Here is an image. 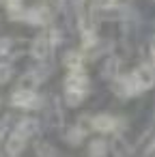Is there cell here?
<instances>
[{"label": "cell", "instance_id": "13", "mask_svg": "<svg viewBox=\"0 0 155 157\" xmlns=\"http://www.w3.org/2000/svg\"><path fill=\"white\" fill-rule=\"evenodd\" d=\"M116 73H118V58H108L103 67V78H116Z\"/></svg>", "mask_w": 155, "mask_h": 157}, {"label": "cell", "instance_id": "6", "mask_svg": "<svg viewBox=\"0 0 155 157\" xmlns=\"http://www.w3.org/2000/svg\"><path fill=\"white\" fill-rule=\"evenodd\" d=\"M91 125H93V129H95V131L110 133V131H114V129H116L118 121H116L114 116H110V114H97V116H93V118H91Z\"/></svg>", "mask_w": 155, "mask_h": 157}, {"label": "cell", "instance_id": "7", "mask_svg": "<svg viewBox=\"0 0 155 157\" xmlns=\"http://www.w3.org/2000/svg\"><path fill=\"white\" fill-rule=\"evenodd\" d=\"M26 140H28L26 136H22L20 131H13V133L7 138V153L13 155V157L20 155V153L24 151V146H26Z\"/></svg>", "mask_w": 155, "mask_h": 157}, {"label": "cell", "instance_id": "17", "mask_svg": "<svg viewBox=\"0 0 155 157\" xmlns=\"http://www.w3.org/2000/svg\"><path fill=\"white\" fill-rule=\"evenodd\" d=\"M151 58H153V67H155V45H153V50H151Z\"/></svg>", "mask_w": 155, "mask_h": 157}, {"label": "cell", "instance_id": "9", "mask_svg": "<svg viewBox=\"0 0 155 157\" xmlns=\"http://www.w3.org/2000/svg\"><path fill=\"white\" fill-rule=\"evenodd\" d=\"M65 67L71 69V71H80L82 69V54L80 52H67L65 58H63Z\"/></svg>", "mask_w": 155, "mask_h": 157}, {"label": "cell", "instance_id": "14", "mask_svg": "<svg viewBox=\"0 0 155 157\" xmlns=\"http://www.w3.org/2000/svg\"><path fill=\"white\" fill-rule=\"evenodd\" d=\"M13 78V67L9 63H0V84H7Z\"/></svg>", "mask_w": 155, "mask_h": 157}, {"label": "cell", "instance_id": "3", "mask_svg": "<svg viewBox=\"0 0 155 157\" xmlns=\"http://www.w3.org/2000/svg\"><path fill=\"white\" fill-rule=\"evenodd\" d=\"M131 78H134V82H136V86H138L140 93H142V90H149V88L155 84V71H153V67H149V65H140V67L131 73Z\"/></svg>", "mask_w": 155, "mask_h": 157}, {"label": "cell", "instance_id": "5", "mask_svg": "<svg viewBox=\"0 0 155 157\" xmlns=\"http://www.w3.org/2000/svg\"><path fill=\"white\" fill-rule=\"evenodd\" d=\"M50 20V11L45 7H33L24 13V22H28L30 26H45Z\"/></svg>", "mask_w": 155, "mask_h": 157}, {"label": "cell", "instance_id": "11", "mask_svg": "<svg viewBox=\"0 0 155 157\" xmlns=\"http://www.w3.org/2000/svg\"><path fill=\"white\" fill-rule=\"evenodd\" d=\"M108 153V144L103 140H93L91 146H88V155L91 157H103Z\"/></svg>", "mask_w": 155, "mask_h": 157}, {"label": "cell", "instance_id": "8", "mask_svg": "<svg viewBox=\"0 0 155 157\" xmlns=\"http://www.w3.org/2000/svg\"><path fill=\"white\" fill-rule=\"evenodd\" d=\"M15 131H20L22 136H26V138H30V136H35V133H39V121H37V118H22V121L17 123V127H15Z\"/></svg>", "mask_w": 155, "mask_h": 157}, {"label": "cell", "instance_id": "10", "mask_svg": "<svg viewBox=\"0 0 155 157\" xmlns=\"http://www.w3.org/2000/svg\"><path fill=\"white\" fill-rule=\"evenodd\" d=\"M84 136H86V131H84V127H80V125H76V127H71L69 131H67V142L71 144V146H78L82 140H84Z\"/></svg>", "mask_w": 155, "mask_h": 157}, {"label": "cell", "instance_id": "4", "mask_svg": "<svg viewBox=\"0 0 155 157\" xmlns=\"http://www.w3.org/2000/svg\"><path fill=\"white\" fill-rule=\"evenodd\" d=\"M50 52H52V41H50V37H45V35L37 37V39L33 41V45H30V56H33L35 60H45V58L50 56Z\"/></svg>", "mask_w": 155, "mask_h": 157}, {"label": "cell", "instance_id": "2", "mask_svg": "<svg viewBox=\"0 0 155 157\" xmlns=\"http://www.w3.org/2000/svg\"><path fill=\"white\" fill-rule=\"evenodd\" d=\"M41 103V99L37 97L35 90L30 88H17L13 95H11V105L20 108V110H33Z\"/></svg>", "mask_w": 155, "mask_h": 157}, {"label": "cell", "instance_id": "15", "mask_svg": "<svg viewBox=\"0 0 155 157\" xmlns=\"http://www.w3.org/2000/svg\"><path fill=\"white\" fill-rule=\"evenodd\" d=\"M11 48H13V41H11V39H7V37L0 39V56L11 54Z\"/></svg>", "mask_w": 155, "mask_h": 157}, {"label": "cell", "instance_id": "1", "mask_svg": "<svg viewBox=\"0 0 155 157\" xmlns=\"http://www.w3.org/2000/svg\"><path fill=\"white\" fill-rule=\"evenodd\" d=\"M88 93V78L80 71H71L65 80V99L69 105H78Z\"/></svg>", "mask_w": 155, "mask_h": 157}, {"label": "cell", "instance_id": "12", "mask_svg": "<svg viewBox=\"0 0 155 157\" xmlns=\"http://www.w3.org/2000/svg\"><path fill=\"white\" fill-rule=\"evenodd\" d=\"M35 151H37V157H56V148L48 142H37L35 144Z\"/></svg>", "mask_w": 155, "mask_h": 157}, {"label": "cell", "instance_id": "16", "mask_svg": "<svg viewBox=\"0 0 155 157\" xmlns=\"http://www.w3.org/2000/svg\"><path fill=\"white\" fill-rule=\"evenodd\" d=\"M5 131H7V121L2 118V121H0V140H2V136H5Z\"/></svg>", "mask_w": 155, "mask_h": 157}]
</instances>
